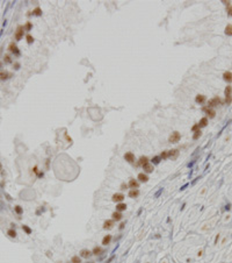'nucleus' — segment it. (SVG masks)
I'll return each instance as SVG.
<instances>
[{
  "instance_id": "nucleus-38",
  "label": "nucleus",
  "mask_w": 232,
  "mask_h": 263,
  "mask_svg": "<svg viewBox=\"0 0 232 263\" xmlns=\"http://www.w3.org/2000/svg\"><path fill=\"white\" fill-rule=\"evenodd\" d=\"M198 129H201L200 128V126H198V124H195V125L191 127V132L194 133V132H196V130H198Z\"/></svg>"
},
{
  "instance_id": "nucleus-5",
  "label": "nucleus",
  "mask_w": 232,
  "mask_h": 263,
  "mask_svg": "<svg viewBox=\"0 0 232 263\" xmlns=\"http://www.w3.org/2000/svg\"><path fill=\"white\" fill-rule=\"evenodd\" d=\"M180 140H181V134L179 132H173L168 138V142L169 143H177Z\"/></svg>"
},
{
  "instance_id": "nucleus-3",
  "label": "nucleus",
  "mask_w": 232,
  "mask_h": 263,
  "mask_svg": "<svg viewBox=\"0 0 232 263\" xmlns=\"http://www.w3.org/2000/svg\"><path fill=\"white\" fill-rule=\"evenodd\" d=\"M23 33H25V29H23V26H17L16 30H15V34H14V39L15 41H20L22 37H23Z\"/></svg>"
},
{
  "instance_id": "nucleus-20",
  "label": "nucleus",
  "mask_w": 232,
  "mask_h": 263,
  "mask_svg": "<svg viewBox=\"0 0 232 263\" xmlns=\"http://www.w3.org/2000/svg\"><path fill=\"white\" fill-rule=\"evenodd\" d=\"M111 219L114 220V221H121L122 220V218H123V215H122V213L121 212H117V211H115L113 214H111Z\"/></svg>"
},
{
  "instance_id": "nucleus-40",
  "label": "nucleus",
  "mask_w": 232,
  "mask_h": 263,
  "mask_svg": "<svg viewBox=\"0 0 232 263\" xmlns=\"http://www.w3.org/2000/svg\"><path fill=\"white\" fill-rule=\"evenodd\" d=\"M20 67H21V64H20V63H17V62H15V63L13 64V69L14 70H19V69H20Z\"/></svg>"
},
{
  "instance_id": "nucleus-24",
  "label": "nucleus",
  "mask_w": 232,
  "mask_h": 263,
  "mask_svg": "<svg viewBox=\"0 0 232 263\" xmlns=\"http://www.w3.org/2000/svg\"><path fill=\"white\" fill-rule=\"evenodd\" d=\"M28 15H35V16H41L42 15V9L40 8V7H36L31 13H29Z\"/></svg>"
},
{
  "instance_id": "nucleus-37",
  "label": "nucleus",
  "mask_w": 232,
  "mask_h": 263,
  "mask_svg": "<svg viewBox=\"0 0 232 263\" xmlns=\"http://www.w3.org/2000/svg\"><path fill=\"white\" fill-rule=\"evenodd\" d=\"M226 12H228V15L232 16V6H231V4L226 6Z\"/></svg>"
},
{
  "instance_id": "nucleus-27",
  "label": "nucleus",
  "mask_w": 232,
  "mask_h": 263,
  "mask_svg": "<svg viewBox=\"0 0 232 263\" xmlns=\"http://www.w3.org/2000/svg\"><path fill=\"white\" fill-rule=\"evenodd\" d=\"M161 162V158H160V156H154V157H152V160H151V163L153 164V165H156V164H159Z\"/></svg>"
},
{
  "instance_id": "nucleus-32",
  "label": "nucleus",
  "mask_w": 232,
  "mask_h": 263,
  "mask_svg": "<svg viewBox=\"0 0 232 263\" xmlns=\"http://www.w3.org/2000/svg\"><path fill=\"white\" fill-rule=\"evenodd\" d=\"M201 135H202V132H201V129H198V130L194 132V134H193V140H198V138H201Z\"/></svg>"
},
{
  "instance_id": "nucleus-12",
  "label": "nucleus",
  "mask_w": 232,
  "mask_h": 263,
  "mask_svg": "<svg viewBox=\"0 0 232 263\" xmlns=\"http://www.w3.org/2000/svg\"><path fill=\"white\" fill-rule=\"evenodd\" d=\"M143 168V170H144V172L148 175V174H151V172H153V170H154V165L152 164V163H146V164H144V165L142 166Z\"/></svg>"
},
{
  "instance_id": "nucleus-15",
  "label": "nucleus",
  "mask_w": 232,
  "mask_h": 263,
  "mask_svg": "<svg viewBox=\"0 0 232 263\" xmlns=\"http://www.w3.org/2000/svg\"><path fill=\"white\" fill-rule=\"evenodd\" d=\"M205 101H207V97L203 96V94H197L195 97V103L196 104H200V105H203Z\"/></svg>"
},
{
  "instance_id": "nucleus-1",
  "label": "nucleus",
  "mask_w": 232,
  "mask_h": 263,
  "mask_svg": "<svg viewBox=\"0 0 232 263\" xmlns=\"http://www.w3.org/2000/svg\"><path fill=\"white\" fill-rule=\"evenodd\" d=\"M218 105H223V100L219 97H215L212 99H210V100H208V105L207 106L210 107V108H214V107H216Z\"/></svg>"
},
{
  "instance_id": "nucleus-42",
  "label": "nucleus",
  "mask_w": 232,
  "mask_h": 263,
  "mask_svg": "<svg viewBox=\"0 0 232 263\" xmlns=\"http://www.w3.org/2000/svg\"><path fill=\"white\" fill-rule=\"evenodd\" d=\"M218 240H219V234H218V235H216V239H215V245L218 242Z\"/></svg>"
},
{
  "instance_id": "nucleus-10",
  "label": "nucleus",
  "mask_w": 232,
  "mask_h": 263,
  "mask_svg": "<svg viewBox=\"0 0 232 263\" xmlns=\"http://www.w3.org/2000/svg\"><path fill=\"white\" fill-rule=\"evenodd\" d=\"M114 226H115V221L113 220V219H108V220H106V221L103 222V229H113L114 228Z\"/></svg>"
},
{
  "instance_id": "nucleus-16",
  "label": "nucleus",
  "mask_w": 232,
  "mask_h": 263,
  "mask_svg": "<svg viewBox=\"0 0 232 263\" xmlns=\"http://www.w3.org/2000/svg\"><path fill=\"white\" fill-rule=\"evenodd\" d=\"M177 156H179V150H177V149L168 150V158H169V160H177Z\"/></svg>"
},
{
  "instance_id": "nucleus-39",
  "label": "nucleus",
  "mask_w": 232,
  "mask_h": 263,
  "mask_svg": "<svg viewBox=\"0 0 232 263\" xmlns=\"http://www.w3.org/2000/svg\"><path fill=\"white\" fill-rule=\"evenodd\" d=\"M120 189H121L122 191H124V190H128V189H129V186H128V184L122 183V184H121V186H120Z\"/></svg>"
},
{
  "instance_id": "nucleus-21",
  "label": "nucleus",
  "mask_w": 232,
  "mask_h": 263,
  "mask_svg": "<svg viewBox=\"0 0 232 263\" xmlns=\"http://www.w3.org/2000/svg\"><path fill=\"white\" fill-rule=\"evenodd\" d=\"M223 79H224L226 83H231L232 82V72L225 71V72L223 73Z\"/></svg>"
},
{
  "instance_id": "nucleus-31",
  "label": "nucleus",
  "mask_w": 232,
  "mask_h": 263,
  "mask_svg": "<svg viewBox=\"0 0 232 263\" xmlns=\"http://www.w3.org/2000/svg\"><path fill=\"white\" fill-rule=\"evenodd\" d=\"M23 29H25V31H30V30L33 29V23H31L30 21H27L26 25L23 26Z\"/></svg>"
},
{
  "instance_id": "nucleus-14",
  "label": "nucleus",
  "mask_w": 232,
  "mask_h": 263,
  "mask_svg": "<svg viewBox=\"0 0 232 263\" xmlns=\"http://www.w3.org/2000/svg\"><path fill=\"white\" fill-rule=\"evenodd\" d=\"M105 253V249L102 248V247H100V246H95L93 249H92V255H101V254H103Z\"/></svg>"
},
{
  "instance_id": "nucleus-25",
  "label": "nucleus",
  "mask_w": 232,
  "mask_h": 263,
  "mask_svg": "<svg viewBox=\"0 0 232 263\" xmlns=\"http://www.w3.org/2000/svg\"><path fill=\"white\" fill-rule=\"evenodd\" d=\"M2 62H4L5 64H12L13 59H12V57L8 55V54H6V55L4 56V59H2Z\"/></svg>"
},
{
  "instance_id": "nucleus-7",
  "label": "nucleus",
  "mask_w": 232,
  "mask_h": 263,
  "mask_svg": "<svg viewBox=\"0 0 232 263\" xmlns=\"http://www.w3.org/2000/svg\"><path fill=\"white\" fill-rule=\"evenodd\" d=\"M202 111L209 116V119H212V118H215V115H216V111H215L214 108L208 107V106H204V107L202 108ZM208 116H207V118H208Z\"/></svg>"
},
{
  "instance_id": "nucleus-35",
  "label": "nucleus",
  "mask_w": 232,
  "mask_h": 263,
  "mask_svg": "<svg viewBox=\"0 0 232 263\" xmlns=\"http://www.w3.org/2000/svg\"><path fill=\"white\" fill-rule=\"evenodd\" d=\"M26 41H27L28 44H31V43H34V41H35V39L30 35V34H27L26 35Z\"/></svg>"
},
{
  "instance_id": "nucleus-19",
  "label": "nucleus",
  "mask_w": 232,
  "mask_h": 263,
  "mask_svg": "<svg viewBox=\"0 0 232 263\" xmlns=\"http://www.w3.org/2000/svg\"><path fill=\"white\" fill-rule=\"evenodd\" d=\"M139 196V190L138 189H134V190H129V192H128V197L129 198H131V199H135Z\"/></svg>"
},
{
  "instance_id": "nucleus-45",
  "label": "nucleus",
  "mask_w": 232,
  "mask_h": 263,
  "mask_svg": "<svg viewBox=\"0 0 232 263\" xmlns=\"http://www.w3.org/2000/svg\"><path fill=\"white\" fill-rule=\"evenodd\" d=\"M0 69H2V63H0Z\"/></svg>"
},
{
  "instance_id": "nucleus-18",
  "label": "nucleus",
  "mask_w": 232,
  "mask_h": 263,
  "mask_svg": "<svg viewBox=\"0 0 232 263\" xmlns=\"http://www.w3.org/2000/svg\"><path fill=\"white\" fill-rule=\"evenodd\" d=\"M150 162V160L146 157V156H142L139 160H138V162L136 163V166H143L144 164H146V163H149Z\"/></svg>"
},
{
  "instance_id": "nucleus-34",
  "label": "nucleus",
  "mask_w": 232,
  "mask_h": 263,
  "mask_svg": "<svg viewBox=\"0 0 232 263\" xmlns=\"http://www.w3.org/2000/svg\"><path fill=\"white\" fill-rule=\"evenodd\" d=\"M159 156H160L161 161H164V160H168V150H164V152H161Z\"/></svg>"
},
{
  "instance_id": "nucleus-33",
  "label": "nucleus",
  "mask_w": 232,
  "mask_h": 263,
  "mask_svg": "<svg viewBox=\"0 0 232 263\" xmlns=\"http://www.w3.org/2000/svg\"><path fill=\"white\" fill-rule=\"evenodd\" d=\"M14 211H15V213H16L17 215H21V214L23 213V208L21 207V206H19V205H16V206L14 207Z\"/></svg>"
},
{
  "instance_id": "nucleus-44",
  "label": "nucleus",
  "mask_w": 232,
  "mask_h": 263,
  "mask_svg": "<svg viewBox=\"0 0 232 263\" xmlns=\"http://www.w3.org/2000/svg\"><path fill=\"white\" fill-rule=\"evenodd\" d=\"M1 170H4V169H2V164H1V162H0V172H1Z\"/></svg>"
},
{
  "instance_id": "nucleus-29",
  "label": "nucleus",
  "mask_w": 232,
  "mask_h": 263,
  "mask_svg": "<svg viewBox=\"0 0 232 263\" xmlns=\"http://www.w3.org/2000/svg\"><path fill=\"white\" fill-rule=\"evenodd\" d=\"M7 235L9 236V237H14V239H15L17 234H16V231H15L14 228H11V229L7 231Z\"/></svg>"
},
{
  "instance_id": "nucleus-4",
  "label": "nucleus",
  "mask_w": 232,
  "mask_h": 263,
  "mask_svg": "<svg viewBox=\"0 0 232 263\" xmlns=\"http://www.w3.org/2000/svg\"><path fill=\"white\" fill-rule=\"evenodd\" d=\"M123 157H124V160H125L128 163H130V164H134L135 161H136L135 154H134L132 152H127L124 155H123Z\"/></svg>"
},
{
  "instance_id": "nucleus-2",
  "label": "nucleus",
  "mask_w": 232,
  "mask_h": 263,
  "mask_svg": "<svg viewBox=\"0 0 232 263\" xmlns=\"http://www.w3.org/2000/svg\"><path fill=\"white\" fill-rule=\"evenodd\" d=\"M8 50H9L15 57H19V56L21 55V53H20V50H19V48H17V45H16L15 42H11V43H9Z\"/></svg>"
},
{
  "instance_id": "nucleus-30",
  "label": "nucleus",
  "mask_w": 232,
  "mask_h": 263,
  "mask_svg": "<svg viewBox=\"0 0 232 263\" xmlns=\"http://www.w3.org/2000/svg\"><path fill=\"white\" fill-rule=\"evenodd\" d=\"M224 93H225V98H231V93H232V87L231 86H226Z\"/></svg>"
},
{
  "instance_id": "nucleus-36",
  "label": "nucleus",
  "mask_w": 232,
  "mask_h": 263,
  "mask_svg": "<svg viewBox=\"0 0 232 263\" xmlns=\"http://www.w3.org/2000/svg\"><path fill=\"white\" fill-rule=\"evenodd\" d=\"M22 229H23V231H25V232L27 233L28 235H30V234H31V232H33V231H31V229H30V228L28 227L27 225H23V226H22Z\"/></svg>"
},
{
  "instance_id": "nucleus-22",
  "label": "nucleus",
  "mask_w": 232,
  "mask_h": 263,
  "mask_svg": "<svg viewBox=\"0 0 232 263\" xmlns=\"http://www.w3.org/2000/svg\"><path fill=\"white\" fill-rule=\"evenodd\" d=\"M209 124V119L207 118V116H203L201 120H200V122H198V126H200V128H203V127H207Z\"/></svg>"
},
{
  "instance_id": "nucleus-26",
  "label": "nucleus",
  "mask_w": 232,
  "mask_h": 263,
  "mask_svg": "<svg viewBox=\"0 0 232 263\" xmlns=\"http://www.w3.org/2000/svg\"><path fill=\"white\" fill-rule=\"evenodd\" d=\"M71 263H81V257L79 255H74L71 257Z\"/></svg>"
},
{
  "instance_id": "nucleus-28",
  "label": "nucleus",
  "mask_w": 232,
  "mask_h": 263,
  "mask_svg": "<svg viewBox=\"0 0 232 263\" xmlns=\"http://www.w3.org/2000/svg\"><path fill=\"white\" fill-rule=\"evenodd\" d=\"M225 35H228V36H232V25H228L226 27H225Z\"/></svg>"
},
{
  "instance_id": "nucleus-17",
  "label": "nucleus",
  "mask_w": 232,
  "mask_h": 263,
  "mask_svg": "<svg viewBox=\"0 0 232 263\" xmlns=\"http://www.w3.org/2000/svg\"><path fill=\"white\" fill-rule=\"evenodd\" d=\"M81 259H89L91 256H92V250H88V249H82L80 251V255H79Z\"/></svg>"
},
{
  "instance_id": "nucleus-43",
  "label": "nucleus",
  "mask_w": 232,
  "mask_h": 263,
  "mask_svg": "<svg viewBox=\"0 0 232 263\" xmlns=\"http://www.w3.org/2000/svg\"><path fill=\"white\" fill-rule=\"evenodd\" d=\"M6 25H7V21H6V20H5V21H4V23H2V26H4V27H5V26H6Z\"/></svg>"
},
{
  "instance_id": "nucleus-6",
  "label": "nucleus",
  "mask_w": 232,
  "mask_h": 263,
  "mask_svg": "<svg viewBox=\"0 0 232 263\" xmlns=\"http://www.w3.org/2000/svg\"><path fill=\"white\" fill-rule=\"evenodd\" d=\"M124 198H125V196H124V194L121 193V192H117V193H114V194H113V197H111V200H113L114 203L118 204V203H123Z\"/></svg>"
},
{
  "instance_id": "nucleus-23",
  "label": "nucleus",
  "mask_w": 232,
  "mask_h": 263,
  "mask_svg": "<svg viewBox=\"0 0 232 263\" xmlns=\"http://www.w3.org/2000/svg\"><path fill=\"white\" fill-rule=\"evenodd\" d=\"M125 210H127V204H124V203L116 204V211H117V212H121V213H122L123 211H125Z\"/></svg>"
},
{
  "instance_id": "nucleus-8",
  "label": "nucleus",
  "mask_w": 232,
  "mask_h": 263,
  "mask_svg": "<svg viewBox=\"0 0 232 263\" xmlns=\"http://www.w3.org/2000/svg\"><path fill=\"white\" fill-rule=\"evenodd\" d=\"M128 186L130 190H134V189H138L139 187V182L135 178H130L129 179V183H128Z\"/></svg>"
},
{
  "instance_id": "nucleus-9",
  "label": "nucleus",
  "mask_w": 232,
  "mask_h": 263,
  "mask_svg": "<svg viewBox=\"0 0 232 263\" xmlns=\"http://www.w3.org/2000/svg\"><path fill=\"white\" fill-rule=\"evenodd\" d=\"M149 176L145 174V172H139L138 174V176H137V180L139 182V183H148L149 182Z\"/></svg>"
},
{
  "instance_id": "nucleus-41",
  "label": "nucleus",
  "mask_w": 232,
  "mask_h": 263,
  "mask_svg": "<svg viewBox=\"0 0 232 263\" xmlns=\"http://www.w3.org/2000/svg\"><path fill=\"white\" fill-rule=\"evenodd\" d=\"M124 226H125V222H122V223H121V225H120V227H118V228H120V229H121V231H122L123 228H124Z\"/></svg>"
},
{
  "instance_id": "nucleus-11",
  "label": "nucleus",
  "mask_w": 232,
  "mask_h": 263,
  "mask_svg": "<svg viewBox=\"0 0 232 263\" xmlns=\"http://www.w3.org/2000/svg\"><path fill=\"white\" fill-rule=\"evenodd\" d=\"M11 77H13V75L12 73H9L8 71H5V70H1L0 71V80H7V79H9Z\"/></svg>"
},
{
  "instance_id": "nucleus-13",
  "label": "nucleus",
  "mask_w": 232,
  "mask_h": 263,
  "mask_svg": "<svg viewBox=\"0 0 232 263\" xmlns=\"http://www.w3.org/2000/svg\"><path fill=\"white\" fill-rule=\"evenodd\" d=\"M111 240H113V236L110 235V234H107V235L103 236V239H102V241H101V245H102L103 247H107L108 245H110Z\"/></svg>"
}]
</instances>
